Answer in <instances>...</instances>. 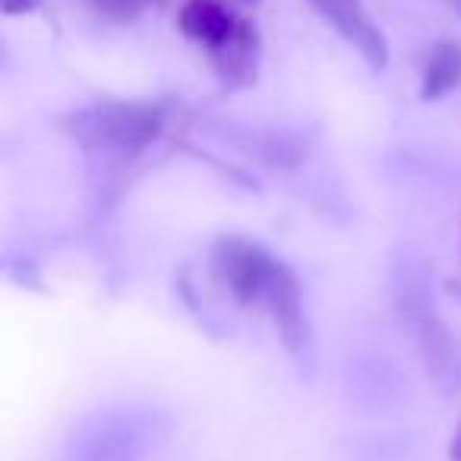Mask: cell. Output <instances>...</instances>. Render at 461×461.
Returning <instances> with one entry per match:
<instances>
[{"label":"cell","mask_w":461,"mask_h":461,"mask_svg":"<svg viewBox=\"0 0 461 461\" xmlns=\"http://www.w3.org/2000/svg\"><path fill=\"white\" fill-rule=\"evenodd\" d=\"M177 26L190 41L212 51L238 32L240 16H234V10L221 0H186L177 14Z\"/></svg>","instance_id":"obj_6"},{"label":"cell","mask_w":461,"mask_h":461,"mask_svg":"<svg viewBox=\"0 0 461 461\" xmlns=\"http://www.w3.org/2000/svg\"><path fill=\"white\" fill-rule=\"evenodd\" d=\"M212 67L224 83L238 86V83H250L257 77V58H259V32L250 20L240 16L238 32L230 35L228 41H221L218 48L209 51Z\"/></svg>","instance_id":"obj_7"},{"label":"cell","mask_w":461,"mask_h":461,"mask_svg":"<svg viewBox=\"0 0 461 461\" xmlns=\"http://www.w3.org/2000/svg\"><path fill=\"white\" fill-rule=\"evenodd\" d=\"M92 7L111 23H133L140 20L146 10H152L158 0H89Z\"/></svg>","instance_id":"obj_9"},{"label":"cell","mask_w":461,"mask_h":461,"mask_svg":"<svg viewBox=\"0 0 461 461\" xmlns=\"http://www.w3.org/2000/svg\"><path fill=\"white\" fill-rule=\"evenodd\" d=\"M448 458L461 461V423H458V429L452 433V442H448Z\"/></svg>","instance_id":"obj_11"},{"label":"cell","mask_w":461,"mask_h":461,"mask_svg":"<svg viewBox=\"0 0 461 461\" xmlns=\"http://www.w3.org/2000/svg\"><path fill=\"white\" fill-rule=\"evenodd\" d=\"M0 10L7 16H26L35 10V0H0Z\"/></svg>","instance_id":"obj_10"},{"label":"cell","mask_w":461,"mask_h":461,"mask_svg":"<svg viewBox=\"0 0 461 461\" xmlns=\"http://www.w3.org/2000/svg\"><path fill=\"white\" fill-rule=\"evenodd\" d=\"M167 433H171V420L161 411H104L79 427L73 455L77 461H146Z\"/></svg>","instance_id":"obj_3"},{"label":"cell","mask_w":461,"mask_h":461,"mask_svg":"<svg viewBox=\"0 0 461 461\" xmlns=\"http://www.w3.org/2000/svg\"><path fill=\"white\" fill-rule=\"evenodd\" d=\"M165 111L155 102H98L64 117V130L86 152L136 155L158 140Z\"/></svg>","instance_id":"obj_2"},{"label":"cell","mask_w":461,"mask_h":461,"mask_svg":"<svg viewBox=\"0 0 461 461\" xmlns=\"http://www.w3.org/2000/svg\"><path fill=\"white\" fill-rule=\"evenodd\" d=\"M448 10H455V14H461V0H442Z\"/></svg>","instance_id":"obj_12"},{"label":"cell","mask_w":461,"mask_h":461,"mask_svg":"<svg viewBox=\"0 0 461 461\" xmlns=\"http://www.w3.org/2000/svg\"><path fill=\"white\" fill-rule=\"evenodd\" d=\"M310 7L329 29H335L364 58V64L373 73H383L389 67V39L373 23V16L366 14L364 0H310Z\"/></svg>","instance_id":"obj_5"},{"label":"cell","mask_w":461,"mask_h":461,"mask_svg":"<svg viewBox=\"0 0 461 461\" xmlns=\"http://www.w3.org/2000/svg\"><path fill=\"white\" fill-rule=\"evenodd\" d=\"M240 4H259V0H240Z\"/></svg>","instance_id":"obj_13"},{"label":"cell","mask_w":461,"mask_h":461,"mask_svg":"<svg viewBox=\"0 0 461 461\" xmlns=\"http://www.w3.org/2000/svg\"><path fill=\"white\" fill-rule=\"evenodd\" d=\"M392 310L402 329L414 341V351L429 385L442 398L461 395V335L442 320L436 307L433 278L427 259L417 250H402L389 276Z\"/></svg>","instance_id":"obj_1"},{"label":"cell","mask_w":461,"mask_h":461,"mask_svg":"<svg viewBox=\"0 0 461 461\" xmlns=\"http://www.w3.org/2000/svg\"><path fill=\"white\" fill-rule=\"evenodd\" d=\"M212 263L230 294L250 307V303H263V294L282 259L272 257L266 247L253 244V240L221 238L212 247Z\"/></svg>","instance_id":"obj_4"},{"label":"cell","mask_w":461,"mask_h":461,"mask_svg":"<svg viewBox=\"0 0 461 461\" xmlns=\"http://www.w3.org/2000/svg\"><path fill=\"white\" fill-rule=\"evenodd\" d=\"M461 86V45L458 41H439L433 45L423 67L420 79V102H439L448 92Z\"/></svg>","instance_id":"obj_8"}]
</instances>
